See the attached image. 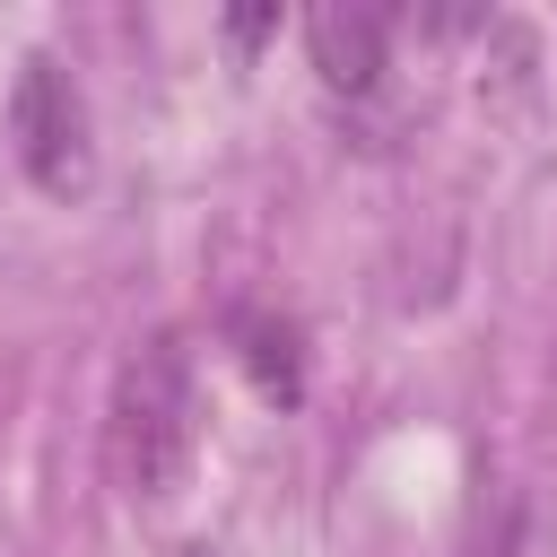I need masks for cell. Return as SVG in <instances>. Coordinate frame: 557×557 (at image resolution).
Segmentation results:
<instances>
[{"instance_id": "obj_1", "label": "cell", "mask_w": 557, "mask_h": 557, "mask_svg": "<svg viewBox=\"0 0 557 557\" xmlns=\"http://www.w3.org/2000/svg\"><path fill=\"white\" fill-rule=\"evenodd\" d=\"M104 461L131 505L183 496V479L200 461V366H191L183 331H148L122 348L113 400H104Z\"/></svg>"}, {"instance_id": "obj_2", "label": "cell", "mask_w": 557, "mask_h": 557, "mask_svg": "<svg viewBox=\"0 0 557 557\" xmlns=\"http://www.w3.org/2000/svg\"><path fill=\"white\" fill-rule=\"evenodd\" d=\"M9 148H17V165H26V183L44 200H87V183H96V122H87V87L70 78V61H52V52L17 61Z\"/></svg>"}, {"instance_id": "obj_3", "label": "cell", "mask_w": 557, "mask_h": 557, "mask_svg": "<svg viewBox=\"0 0 557 557\" xmlns=\"http://www.w3.org/2000/svg\"><path fill=\"white\" fill-rule=\"evenodd\" d=\"M305 52H313V70H322L331 96H374L383 61H392V9H374V0H322L305 17Z\"/></svg>"}, {"instance_id": "obj_4", "label": "cell", "mask_w": 557, "mask_h": 557, "mask_svg": "<svg viewBox=\"0 0 557 557\" xmlns=\"http://www.w3.org/2000/svg\"><path fill=\"white\" fill-rule=\"evenodd\" d=\"M235 339H244V366H252V383H261V400H296L305 392V339H296V322H270V313H235Z\"/></svg>"}, {"instance_id": "obj_5", "label": "cell", "mask_w": 557, "mask_h": 557, "mask_svg": "<svg viewBox=\"0 0 557 557\" xmlns=\"http://www.w3.org/2000/svg\"><path fill=\"white\" fill-rule=\"evenodd\" d=\"M226 35H235V44H261V35H278V9H244V17H226Z\"/></svg>"}, {"instance_id": "obj_6", "label": "cell", "mask_w": 557, "mask_h": 557, "mask_svg": "<svg viewBox=\"0 0 557 557\" xmlns=\"http://www.w3.org/2000/svg\"><path fill=\"white\" fill-rule=\"evenodd\" d=\"M174 557H226V548H209V540H183V548H174Z\"/></svg>"}]
</instances>
